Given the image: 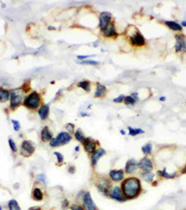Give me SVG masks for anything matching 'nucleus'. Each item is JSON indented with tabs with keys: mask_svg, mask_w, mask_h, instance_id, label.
I'll return each instance as SVG.
<instances>
[{
	"mask_svg": "<svg viewBox=\"0 0 186 210\" xmlns=\"http://www.w3.org/2000/svg\"><path fill=\"white\" fill-rule=\"evenodd\" d=\"M82 206L85 210H99L96 204L94 203L93 199L91 197V194L89 191H86L82 199Z\"/></svg>",
	"mask_w": 186,
	"mask_h": 210,
	"instance_id": "nucleus-6",
	"label": "nucleus"
},
{
	"mask_svg": "<svg viewBox=\"0 0 186 210\" xmlns=\"http://www.w3.org/2000/svg\"><path fill=\"white\" fill-rule=\"evenodd\" d=\"M130 43L136 47H141L145 44V39L140 32H136L130 36Z\"/></svg>",
	"mask_w": 186,
	"mask_h": 210,
	"instance_id": "nucleus-14",
	"label": "nucleus"
},
{
	"mask_svg": "<svg viewBox=\"0 0 186 210\" xmlns=\"http://www.w3.org/2000/svg\"><path fill=\"white\" fill-rule=\"evenodd\" d=\"M139 167H140V169H141L142 171L152 172V170L153 169V161L147 156L143 157V158L141 159L140 162H139Z\"/></svg>",
	"mask_w": 186,
	"mask_h": 210,
	"instance_id": "nucleus-10",
	"label": "nucleus"
},
{
	"mask_svg": "<svg viewBox=\"0 0 186 210\" xmlns=\"http://www.w3.org/2000/svg\"><path fill=\"white\" fill-rule=\"evenodd\" d=\"M74 151H76V152H78V151H79V147H78V146H76V148H74Z\"/></svg>",
	"mask_w": 186,
	"mask_h": 210,
	"instance_id": "nucleus-48",
	"label": "nucleus"
},
{
	"mask_svg": "<svg viewBox=\"0 0 186 210\" xmlns=\"http://www.w3.org/2000/svg\"><path fill=\"white\" fill-rule=\"evenodd\" d=\"M106 93H107V89L105 88V86H103V84H100V83H98L97 88H96V92H95V97L103 98L105 96Z\"/></svg>",
	"mask_w": 186,
	"mask_h": 210,
	"instance_id": "nucleus-20",
	"label": "nucleus"
},
{
	"mask_svg": "<svg viewBox=\"0 0 186 210\" xmlns=\"http://www.w3.org/2000/svg\"><path fill=\"white\" fill-rule=\"evenodd\" d=\"M10 107L16 108L18 107L23 101V95L19 93V91H12L10 93Z\"/></svg>",
	"mask_w": 186,
	"mask_h": 210,
	"instance_id": "nucleus-8",
	"label": "nucleus"
},
{
	"mask_svg": "<svg viewBox=\"0 0 186 210\" xmlns=\"http://www.w3.org/2000/svg\"><path fill=\"white\" fill-rule=\"evenodd\" d=\"M28 210H42V208L40 206H32Z\"/></svg>",
	"mask_w": 186,
	"mask_h": 210,
	"instance_id": "nucleus-44",
	"label": "nucleus"
},
{
	"mask_svg": "<svg viewBox=\"0 0 186 210\" xmlns=\"http://www.w3.org/2000/svg\"><path fill=\"white\" fill-rule=\"evenodd\" d=\"M105 153L106 152L103 148H99V149H97L96 150H95L91 154V156H90V160H91L92 166L96 165L98 164V162L100 161V159L102 158V157H103L105 155Z\"/></svg>",
	"mask_w": 186,
	"mask_h": 210,
	"instance_id": "nucleus-16",
	"label": "nucleus"
},
{
	"mask_svg": "<svg viewBox=\"0 0 186 210\" xmlns=\"http://www.w3.org/2000/svg\"><path fill=\"white\" fill-rule=\"evenodd\" d=\"M54 155L56 156L57 158V162L59 164H62L63 161H64V156H63L61 152H58V151H54Z\"/></svg>",
	"mask_w": 186,
	"mask_h": 210,
	"instance_id": "nucleus-33",
	"label": "nucleus"
},
{
	"mask_svg": "<svg viewBox=\"0 0 186 210\" xmlns=\"http://www.w3.org/2000/svg\"><path fill=\"white\" fill-rule=\"evenodd\" d=\"M72 138L73 137H72L71 134H69L68 132H63V131L58 134V135L56 136V139L60 146L68 144L72 140Z\"/></svg>",
	"mask_w": 186,
	"mask_h": 210,
	"instance_id": "nucleus-15",
	"label": "nucleus"
},
{
	"mask_svg": "<svg viewBox=\"0 0 186 210\" xmlns=\"http://www.w3.org/2000/svg\"><path fill=\"white\" fill-rule=\"evenodd\" d=\"M111 19H112V15H111L110 12L103 11V12L100 13V30L103 31L106 27H107L111 23Z\"/></svg>",
	"mask_w": 186,
	"mask_h": 210,
	"instance_id": "nucleus-11",
	"label": "nucleus"
},
{
	"mask_svg": "<svg viewBox=\"0 0 186 210\" xmlns=\"http://www.w3.org/2000/svg\"><path fill=\"white\" fill-rule=\"evenodd\" d=\"M103 34L104 36H106V38H113V36H116V31H115L114 23L111 22L107 27L103 31Z\"/></svg>",
	"mask_w": 186,
	"mask_h": 210,
	"instance_id": "nucleus-18",
	"label": "nucleus"
},
{
	"mask_svg": "<svg viewBox=\"0 0 186 210\" xmlns=\"http://www.w3.org/2000/svg\"><path fill=\"white\" fill-rule=\"evenodd\" d=\"M35 150V148L33 142L30 140H24L22 143V145H21L20 153L22 156L27 158V157H30L34 154Z\"/></svg>",
	"mask_w": 186,
	"mask_h": 210,
	"instance_id": "nucleus-4",
	"label": "nucleus"
},
{
	"mask_svg": "<svg viewBox=\"0 0 186 210\" xmlns=\"http://www.w3.org/2000/svg\"><path fill=\"white\" fill-rule=\"evenodd\" d=\"M77 86H78L79 88L83 89L84 91L88 92V93H89V92H90V89H91V88H90V83H89V81H88V80L80 81V82L77 84Z\"/></svg>",
	"mask_w": 186,
	"mask_h": 210,
	"instance_id": "nucleus-31",
	"label": "nucleus"
},
{
	"mask_svg": "<svg viewBox=\"0 0 186 210\" xmlns=\"http://www.w3.org/2000/svg\"><path fill=\"white\" fill-rule=\"evenodd\" d=\"M175 38H176V44H175V50H176V51L186 52V40L184 36L182 35H176Z\"/></svg>",
	"mask_w": 186,
	"mask_h": 210,
	"instance_id": "nucleus-13",
	"label": "nucleus"
},
{
	"mask_svg": "<svg viewBox=\"0 0 186 210\" xmlns=\"http://www.w3.org/2000/svg\"><path fill=\"white\" fill-rule=\"evenodd\" d=\"M182 174H186V165H185V167L183 168V169L182 170Z\"/></svg>",
	"mask_w": 186,
	"mask_h": 210,
	"instance_id": "nucleus-47",
	"label": "nucleus"
},
{
	"mask_svg": "<svg viewBox=\"0 0 186 210\" xmlns=\"http://www.w3.org/2000/svg\"><path fill=\"white\" fill-rule=\"evenodd\" d=\"M124 103L127 105V106H134V105L137 103V101L131 95H129V96H126L125 97Z\"/></svg>",
	"mask_w": 186,
	"mask_h": 210,
	"instance_id": "nucleus-32",
	"label": "nucleus"
},
{
	"mask_svg": "<svg viewBox=\"0 0 186 210\" xmlns=\"http://www.w3.org/2000/svg\"><path fill=\"white\" fill-rule=\"evenodd\" d=\"M182 23V26H186V21H183Z\"/></svg>",
	"mask_w": 186,
	"mask_h": 210,
	"instance_id": "nucleus-50",
	"label": "nucleus"
},
{
	"mask_svg": "<svg viewBox=\"0 0 186 210\" xmlns=\"http://www.w3.org/2000/svg\"><path fill=\"white\" fill-rule=\"evenodd\" d=\"M98 191L103 194V196H108L109 194V191L112 188L111 186V182L108 178L106 177H100V179L95 183Z\"/></svg>",
	"mask_w": 186,
	"mask_h": 210,
	"instance_id": "nucleus-3",
	"label": "nucleus"
},
{
	"mask_svg": "<svg viewBox=\"0 0 186 210\" xmlns=\"http://www.w3.org/2000/svg\"><path fill=\"white\" fill-rule=\"evenodd\" d=\"M121 190L127 200H133L140 196L142 191L141 180L138 177H127L121 183Z\"/></svg>",
	"mask_w": 186,
	"mask_h": 210,
	"instance_id": "nucleus-1",
	"label": "nucleus"
},
{
	"mask_svg": "<svg viewBox=\"0 0 186 210\" xmlns=\"http://www.w3.org/2000/svg\"><path fill=\"white\" fill-rule=\"evenodd\" d=\"M50 146L51 147V148H58V147H60L59 143H58V141L56 139V137H52L50 139V141L49 142Z\"/></svg>",
	"mask_w": 186,
	"mask_h": 210,
	"instance_id": "nucleus-36",
	"label": "nucleus"
},
{
	"mask_svg": "<svg viewBox=\"0 0 186 210\" xmlns=\"http://www.w3.org/2000/svg\"><path fill=\"white\" fill-rule=\"evenodd\" d=\"M70 206H71V204H69V201L67 200V199H64V200L62 201V209H63V210H65V209H67L68 207H70Z\"/></svg>",
	"mask_w": 186,
	"mask_h": 210,
	"instance_id": "nucleus-40",
	"label": "nucleus"
},
{
	"mask_svg": "<svg viewBox=\"0 0 186 210\" xmlns=\"http://www.w3.org/2000/svg\"><path fill=\"white\" fill-rule=\"evenodd\" d=\"M70 209L71 210H85L83 206H81V204H71Z\"/></svg>",
	"mask_w": 186,
	"mask_h": 210,
	"instance_id": "nucleus-38",
	"label": "nucleus"
},
{
	"mask_svg": "<svg viewBox=\"0 0 186 210\" xmlns=\"http://www.w3.org/2000/svg\"><path fill=\"white\" fill-rule=\"evenodd\" d=\"M80 64H83V65H99V62L93 61V60H85V61L80 62Z\"/></svg>",
	"mask_w": 186,
	"mask_h": 210,
	"instance_id": "nucleus-37",
	"label": "nucleus"
},
{
	"mask_svg": "<svg viewBox=\"0 0 186 210\" xmlns=\"http://www.w3.org/2000/svg\"><path fill=\"white\" fill-rule=\"evenodd\" d=\"M108 196L111 199H113V200H115V201H117L119 203H124V202L127 201L126 197L124 196V194H123V191H122V190H121V187H119V186L112 187L110 189V191H109Z\"/></svg>",
	"mask_w": 186,
	"mask_h": 210,
	"instance_id": "nucleus-5",
	"label": "nucleus"
},
{
	"mask_svg": "<svg viewBox=\"0 0 186 210\" xmlns=\"http://www.w3.org/2000/svg\"><path fill=\"white\" fill-rule=\"evenodd\" d=\"M23 105L24 107H26L29 109L38 108L41 105V97L39 95V93L36 92L31 93L29 95H27L24 98Z\"/></svg>",
	"mask_w": 186,
	"mask_h": 210,
	"instance_id": "nucleus-2",
	"label": "nucleus"
},
{
	"mask_svg": "<svg viewBox=\"0 0 186 210\" xmlns=\"http://www.w3.org/2000/svg\"><path fill=\"white\" fill-rule=\"evenodd\" d=\"M32 197H33L34 200L40 202L44 199V193L41 191V189L39 188H35L33 190V192H32Z\"/></svg>",
	"mask_w": 186,
	"mask_h": 210,
	"instance_id": "nucleus-21",
	"label": "nucleus"
},
{
	"mask_svg": "<svg viewBox=\"0 0 186 210\" xmlns=\"http://www.w3.org/2000/svg\"><path fill=\"white\" fill-rule=\"evenodd\" d=\"M138 169H140L139 162L136 161L135 159H129V160H127V162H126L124 172L126 173V174L130 175V174H134Z\"/></svg>",
	"mask_w": 186,
	"mask_h": 210,
	"instance_id": "nucleus-9",
	"label": "nucleus"
},
{
	"mask_svg": "<svg viewBox=\"0 0 186 210\" xmlns=\"http://www.w3.org/2000/svg\"><path fill=\"white\" fill-rule=\"evenodd\" d=\"M8 145H9V148L13 152H17L18 148H17V145L14 142V140L12 138H8Z\"/></svg>",
	"mask_w": 186,
	"mask_h": 210,
	"instance_id": "nucleus-34",
	"label": "nucleus"
},
{
	"mask_svg": "<svg viewBox=\"0 0 186 210\" xmlns=\"http://www.w3.org/2000/svg\"><path fill=\"white\" fill-rule=\"evenodd\" d=\"M11 122L13 123V128L15 131H19L21 129V124L20 122H18V120H11Z\"/></svg>",
	"mask_w": 186,
	"mask_h": 210,
	"instance_id": "nucleus-39",
	"label": "nucleus"
},
{
	"mask_svg": "<svg viewBox=\"0 0 186 210\" xmlns=\"http://www.w3.org/2000/svg\"><path fill=\"white\" fill-rule=\"evenodd\" d=\"M68 172L70 173V174H74V173L76 172V167H74V165L69 166V168H68Z\"/></svg>",
	"mask_w": 186,
	"mask_h": 210,
	"instance_id": "nucleus-43",
	"label": "nucleus"
},
{
	"mask_svg": "<svg viewBox=\"0 0 186 210\" xmlns=\"http://www.w3.org/2000/svg\"><path fill=\"white\" fill-rule=\"evenodd\" d=\"M127 129H129V135H131V136H135V135H138L140 134H144V131H143L142 129H141V128H132L129 126V127H127Z\"/></svg>",
	"mask_w": 186,
	"mask_h": 210,
	"instance_id": "nucleus-30",
	"label": "nucleus"
},
{
	"mask_svg": "<svg viewBox=\"0 0 186 210\" xmlns=\"http://www.w3.org/2000/svg\"><path fill=\"white\" fill-rule=\"evenodd\" d=\"M109 177L112 181L114 182H120L122 180H124L125 177V172L122 169H118V170H111L109 172Z\"/></svg>",
	"mask_w": 186,
	"mask_h": 210,
	"instance_id": "nucleus-12",
	"label": "nucleus"
},
{
	"mask_svg": "<svg viewBox=\"0 0 186 210\" xmlns=\"http://www.w3.org/2000/svg\"><path fill=\"white\" fill-rule=\"evenodd\" d=\"M153 177H155V174L152 172H146V171H142L141 173V178L142 180H144L146 182L151 183L153 181Z\"/></svg>",
	"mask_w": 186,
	"mask_h": 210,
	"instance_id": "nucleus-22",
	"label": "nucleus"
},
{
	"mask_svg": "<svg viewBox=\"0 0 186 210\" xmlns=\"http://www.w3.org/2000/svg\"><path fill=\"white\" fill-rule=\"evenodd\" d=\"M35 180H36V182L41 183V184H44V185H47V183H49V180H47V176L45 174H43V173L36 175L35 176Z\"/></svg>",
	"mask_w": 186,
	"mask_h": 210,
	"instance_id": "nucleus-29",
	"label": "nucleus"
},
{
	"mask_svg": "<svg viewBox=\"0 0 186 210\" xmlns=\"http://www.w3.org/2000/svg\"><path fill=\"white\" fill-rule=\"evenodd\" d=\"M166 25L168 26V28H170L173 31H182V26L180 25V23H176V22H172V21H167L165 22Z\"/></svg>",
	"mask_w": 186,
	"mask_h": 210,
	"instance_id": "nucleus-25",
	"label": "nucleus"
},
{
	"mask_svg": "<svg viewBox=\"0 0 186 210\" xmlns=\"http://www.w3.org/2000/svg\"><path fill=\"white\" fill-rule=\"evenodd\" d=\"M82 144L84 147V149L86 150L88 154H92L93 152L97 149L98 142L92 137H89V136L86 137V139L84 140V142Z\"/></svg>",
	"mask_w": 186,
	"mask_h": 210,
	"instance_id": "nucleus-7",
	"label": "nucleus"
},
{
	"mask_svg": "<svg viewBox=\"0 0 186 210\" xmlns=\"http://www.w3.org/2000/svg\"><path fill=\"white\" fill-rule=\"evenodd\" d=\"M50 114V105H43L39 109H38V116L42 120H45L47 119Z\"/></svg>",
	"mask_w": 186,
	"mask_h": 210,
	"instance_id": "nucleus-19",
	"label": "nucleus"
},
{
	"mask_svg": "<svg viewBox=\"0 0 186 210\" xmlns=\"http://www.w3.org/2000/svg\"><path fill=\"white\" fill-rule=\"evenodd\" d=\"M152 150H153V146L151 143H147L141 147V151L145 156L152 154Z\"/></svg>",
	"mask_w": 186,
	"mask_h": 210,
	"instance_id": "nucleus-28",
	"label": "nucleus"
},
{
	"mask_svg": "<svg viewBox=\"0 0 186 210\" xmlns=\"http://www.w3.org/2000/svg\"><path fill=\"white\" fill-rule=\"evenodd\" d=\"M52 133L51 131L50 130L49 126H45L43 127V129L41 130V139L43 142H50V139L53 137L52 136Z\"/></svg>",
	"mask_w": 186,
	"mask_h": 210,
	"instance_id": "nucleus-17",
	"label": "nucleus"
},
{
	"mask_svg": "<svg viewBox=\"0 0 186 210\" xmlns=\"http://www.w3.org/2000/svg\"><path fill=\"white\" fill-rule=\"evenodd\" d=\"M74 138H76L78 142H80V143H83L84 140L86 139V135H84L83 131L81 129H77L76 132H74Z\"/></svg>",
	"mask_w": 186,
	"mask_h": 210,
	"instance_id": "nucleus-26",
	"label": "nucleus"
},
{
	"mask_svg": "<svg viewBox=\"0 0 186 210\" xmlns=\"http://www.w3.org/2000/svg\"><path fill=\"white\" fill-rule=\"evenodd\" d=\"M159 100H160V101H166V97H165V96H161L160 98H159Z\"/></svg>",
	"mask_w": 186,
	"mask_h": 210,
	"instance_id": "nucleus-46",
	"label": "nucleus"
},
{
	"mask_svg": "<svg viewBox=\"0 0 186 210\" xmlns=\"http://www.w3.org/2000/svg\"><path fill=\"white\" fill-rule=\"evenodd\" d=\"M120 134L123 135H126V132H125L124 130H120Z\"/></svg>",
	"mask_w": 186,
	"mask_h": 210,
	"instance_id": "nucleus-49",
	"label": "nucleus"
},
{
	"mask_svg": "<svg viewBox=\"0 0 186 210\" xmlns=\"http://www.w3.org/2000/svg\"><path fill=\"white\" fill-rule=\"evenodd\" d=\"M0 210H2V206H0Z\"/></svg>",
	"mask_w": 186,
	"mask_h": 210,
	"instance_id": "nucleus-51",
	"label": "nucleus"
},
{
	"mask_svg": "<svg viewBox=\"0 0 186 210\" xmlns=\"http://www.w3.org/2000/svg\"><path fill=\"white\" fill-rule=\"evenodd\" d=\"M65 129L66 132H68L69 134H74V123H67L65 125Z\"/></svg>",
	"mask_w": 186,
	"mask_h": 210,
	"instance_id": "nucleus-35",
	"label": "nucleus"
},
{
	"mask_svg": "<svg viewBox=\"0 0 186 210\" xmlns=\"http://www.w3.org/2000/svg\"><path fill=\"white\" fill-rule=\"evenodd\" d=\"M86 191H81L80 192H79L77 194V197H76V200L78 201V203H82V199H83V196H84V194Z\"/></svg>",
	"mask_w": 186,
	"mask_h": 210,
	"instance_id": "nucleus-42",
	"label": "nucleus"
},
{
	"mask_svg": "<svg viewBox=\"0 0 186 210\" xmlns=\"http://www.w3.org/2000/svg\"><path fill=\"white\" fill-rule=\"evenodd\" d=\"M8 210H22V208H21V206H19L18 202L14 200V199H11V200L8 201Z\"/></svg>",
	"mask_w": 186,
	"mask_h": 210,
	"instance_id": "nucleus-27",
	"label": "nucleus"
},
{
	"mask_svg": "<svg viewBox=\"0 0 186 210\" xmlns=\"http://www.w3.org/2000/svg\"><path fill=\"white\" fill-rule=\"evenodd\" d=\"M125 95H123V94H121V95H119L117 98H115L114 99V102L115 103H122L124 101V99H125Z\"/></svg>",
	"mask_w": 186,
	"mask_h": 210,
	"instance_id": "nucleus-41",
	"label": "nucleus"
},
{
	"mask_svg": "<svg viewBox=\"0 0 186 210\" xmlns=\"http://www.w3.org/2000/svg\"><path fill=\"white\" fill-rule=\"evenodd\" d=\"M10 98V93L6 89L0 88V103H5L9 100Z\"/></svg>",
	"mask_w": 186,
	"mask_h": 210,
	"instance_id": "nucleus-24",
	"label": "nucleus"
},
{
	"mask_svg": "<svg viewBox=\"0 0 186 210\" xmlns=\"http://www.w3.org/2000/svg\"><path fill=\"white\" fill-rule=\"evenodd\" d=\"M88 57V55H78V59H86Z\"/></svg>",
	"mask_w": 186,
	"mask_h": 210,
	"instance_id": "nucleus-45",
	"label": "nucleus"
},
{
	"mask_svg": "<svg viewBox=\"0 0 186 210\" xmlns=\"http://www.w3.org/2000/svg\"><path fill=\"white\" fill-rule=\"evenodd\" d=\"M157 175L164 177V178H168V179H172V178L176 177V176H177L176 173H168L166 168H164L163 170H158Z\"/></svg>",
	"mask_w": 186,
	"mask_h": 210,
	"instance_id": "nucleus-23",
	"label": "nucleus"
}]
</instances>
